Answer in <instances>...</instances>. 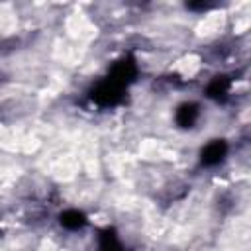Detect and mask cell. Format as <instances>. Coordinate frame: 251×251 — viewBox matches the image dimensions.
<instances>
[{"label": "cell", "mask_w": 251, "mask_h": 251, "mask_svg": "<svg viewBox=\"0 0 251 251\" xmlns=\"http://www.w3.org/2000/svg\"><path fill=\"white\" fill-rule=\"evenodd\" d=\"M227 155V145L224 139H212L208 141L200 151V163L204 167H216L220 165Z\"/></svg>", "instance_id": "6da1fadb"}, {"label": "cell", "mask_w": 251, "mask_h": 251, "mask_svg": "<svg viewBox=\"0 0 251 251\" xmlns=\"http://www.w3.org/2000/svg\"><path fill=\"white\" fill-rule=\"evenodd\" d=\"M200 112H198V106L192 104V102H184L176 108V124L180 127H192L194 122L198 120Z\"/></svg>", "instance_id": "7a4b0ae2"}, {"label": "cell", "mask_w": 251, "mask_h": 251, "mask_svg": "<svg viewBox=\"0 0 251 251\" xmlns=\"http://www.w3.org/2000/svg\"><path fill=\"white\" fill-rule=\"evenodd\" d=\"M61 226L63 227H67V229H80L84 224H86V218H84V214L82 212H78V210H65L63 214H61Z\"/></svg>", "instance_id": "3957f363"}]
</instances>
